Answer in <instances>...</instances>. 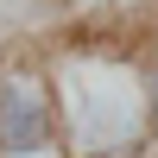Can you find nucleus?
Segmentation results:
<instances>
[{"label":"nucleus","mask_w":158,"mask_h":158,"mask_svg":"<svg viewBox=\"0 0 158 158\" xmlns=\"http://www.w3.org/2000/svg\"><path fill=\"white\" fill-rule=\"evenodd\" d=\"M57 139V108H51L38 76H6L0 82V158H38Z\"/></svg>","instance_id":"f257e3e1"},{"label":"nucleus","mask_w":158,"mask_h":158,"mask_svg":"<svg viewBox=\"0 0 158 158\" xmlns=\"http://www.w3.org/2000/svg\"><path fill=\"white\" fill-rule=\"evenodd\" d=\"M146 133H158V63L146 70Z\"/></svg>","instance_id":"f03ea898"}]
</instances>
